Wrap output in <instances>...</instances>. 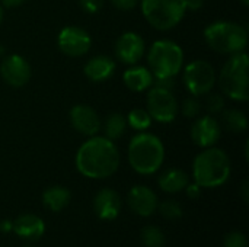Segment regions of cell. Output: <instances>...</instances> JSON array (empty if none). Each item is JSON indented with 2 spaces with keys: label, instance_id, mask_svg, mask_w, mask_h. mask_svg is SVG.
I'll return each mask as SVG.
<instances>
[{
  "label": "cell",
  "instance_id": "18",
  "mask_svg": "<svg viewBox=\"0 0 249 247\" xmlns=\"http://www.w3.org/2000/svg\"><path fill=\"white\" fill-rule=\"evenodd\" d=\"M115 61L108 55H96L92 57L83 67L85 76L95 83H102L111 79L115 73Z\"/></svg>",
  "mask_w": 249,
  "mask_h": 247
},
{
  "label": "cell",
  "instance_id": "5",
  "mask_svg": "<svg viewBox=\"0 0 249 247\" xmlns=\"http://www.w3.org/2000/svg\"><path fill=\"white\" fill-rule=\"evenodd\" d=\"M248 64V54L244 51L231 55L222 67L217 82L226 98L236 102H247L249 99Z\"/></svg>",
  "mask_w": 249,
  "mask_h": 247
},
{
  "label": "cell",
  "instance_id": "7",
  "mask_svg": "<svg viewBox=\"0 0 249 247\" xmlns=\"http://www.w3.org/2000/svg\"><path fill=\"white\" fill-rule=\"evenodd\" d=\"M144 19L158 31H169L184 19L185 0H140Z\"/></svg>",
  "mask_w": 249,
  "mask_h": 247
},
{
  "label": "cell",
  "instance_id": "25",
  "mask_svg": "<svg viewBox=\"0 0 249 247\" xmlns=\"http://www.w3.org/2000/svg\"><path fill=\"white\" fill-rule=\"evenodd\" d=\"M140 240L144 247H165L166 237L165 233L158 226H147L140 233Z\"/></svg>",
  "mask_w": 249,
  "mask_h": 247
},
{
  "label": "cell",
  "instance_id": "11",
  "mask_svg": "<svg viewBox=\"0 0 249 247\" xmlns=\"http://www.w3.org/2000/svg\"><path fill=\"white\" fill-rule=\"evenodd\" d=\"M31 73L28 60L19 54L4 57L0 64V76L12 87H23L29 82Z\"/></svg>",
  "mask_w": 249,
  "mask_h": 247
},
{
  "label": "cell",
  "instance_id": "24",
  "mask_svg": "<svg viewBox=\"0 0 249 247\" xmlns=\"http://www.w3.org/2000/svg\"><path fill=\"white\" fill-rule=\"evenodd\" d=\"M125 119H127V125L139 132L146 131L152 125V121H153L152 116L149 115V112L143 108H136V109L130 111L128 115L125 116Z\"/></svg>",
  "mask_w": 249,
  "mask_h": 247
},
{
  "label": "cell",
  "instance_id": "4",
  "mask_svg": "<svg viewBox=\"0 0 249 247\" xmlns=\"http://www.w3.org/2000/svg\"><path fill=\"white\" fill-rule=\"evenodd\" d=\"M204 39L213 51L233 55L245 51L248 45V29L236 22L217 20L204 29Z\"/></svg>",
  "mask_w": 249,
  "mask_h": 247
},
{
  "label": "cell",
  "instance_id": "21",
  "mask_svg": "<svg viewBox=\"0 0 249 247\" xmlns=\"http://www.w3.org/2000/svg\"><path fill=\"white\" fill-rule=\"evenodd\" d=\"M71 199V194L64 186H50L42 192V204L53 213L63 211Z\"/></svg>",
  "mask_w": 249,
  "mask_h": 247
},
{
  "label": "cell",
  "instance_id": "33",
  "mask_svg": "<svg viewBox=\"0 0 249 247\" xmlns=\"http://www.w3.org/2000/svg\"><path fill=\"white\" fill-rule=\"evenodd\" d=\"M10 231H13V221H10V220H1L0 221V233L7 234Z\"/></svg>",
  "mask_w": 249,
  "mask_h": 247
},
{
  "label": "cell",
  "instance_id": "30",
  "mask_svg": "<svg viewBox=\"0 0 249 247\" xmlns=\"http://www.w3.org/2000/svg\"><path fill=\"white\" fill-rule=\"evenodd\" d=\"M105 0H79L80 7L88 13H96L102 9Z\"/></svg>",
  "mask_w": 249,
  "mask_h": 247
},
{
  "label": "cell",
  "instance_id": "35",
  "mask_svg": "<svg viewBox=\"0 0 249 247\" xmlns=\"http://www.w3.org/2000/svg\"><path fill=\"white\" fill-rule=\"evenodd\" d=\"M203 3L204 0H185L187 9H191V10H198L203 6Z\"/></svg>",
  "mask_w": 249,
  "mask_h": 247
},
{
  "label": "cell",
  "instance_id": "39",
  "mask_svg": "<svg viewBox=\"0 0 249 247\" xmlns=\"http://www.w3.org/2000/svg\"><path fill=\"white\" fill-rule=\"evenodd\" d=\"M22 247H35V246H22Z\"/></svg>",
  "mask_w": 249,
  "mask_h": 247
},
{
  "label": "cell",
  "instance_id": "20",
  "mask_svg": "<svg viewBox=\"0 0 249 247\" xmlns=\"http://www.w3.org/2000/svg\"><path fill=\"white\" fill-rule=\"evenodd\" d=\"M159 188L166 194H178L190 183V176L182 169H168L158 179Z\"/></svg>",
  "mask_w": 249,
  "mask_h": 247
},
{
  "label": "cell",
  "instance_id": "38",
  "mask_svg": "<svg viewBox=\"0 0 249 247\" xmlns=\"http://www.w3.org/2000/svg\"><path fill=\"white\" fill-rule=\"evenodd\" d=\"M239 1H241V3H242L244 6H248V4H249V0H239Z\"/></svg>",
  "mask_w": 249,
  "mask_h": 247
},
{
  "label": "cell",
  "instance_id": "22",
  "mask_svg": "<svg viewBox=\"0 0 249 247\" xmlns=\"http://www.w3.org/2000/svg\"><path fill=\"white\" fill-rule=\"evenodd\" d=\"M220 114H222V124L220 125H223L229 132L241 134V132L247 131L248 118L242 111L231 108V109H223Z\"/></svg>",
  "mask_w": 249,
  "mask_h": 247
},
{
  "label": "cell",
  "instance_id": "10",
  "mask_svg": "<svg viewBox=\"0 0 249 247\" xmlns=\"http://www.w3.org/2000/svg\"><path fill=\"white\" fill-rule=\"evenodd\" d=\"M57 45L67 57H83L92 47V38L83 28L66 26L57 36Z\"/></svg>",
  "mask_w": 249,
  "mask_h": 247
},
{
  "label": "cell",
  "instance_id": "28",
  "mask_svg": "<svg viewBox=\"0 0 249 247\" xmlns=\"http://www.w3.org/2000/svg\"><path fill=\"white\" fill-rule=\"evenodd\" d=\"M207 99H206V109L209 111L210 115H216L220 114L225 109V96L220 93H207Z\"/></svg>",
  "mask_w": 249,
  "mask_h": 247
},
{
  "label": "cell",
  "instance_id": "29",
  "mask_svg": "<svg viewBox=\"0 0 249 247\" xmlns=\"http://www.w3.org/2000/svg\"><path fill=\"white\" fill-rule=\"evenodd\" d=\"M223 247H248V239L241 231H232L225 237Z\"/></svg>",
  "mask_w": 249,
  "mask_h": 247
},
{
  "label": "cell",
  "instance_id": "6",
  "mask_svg": "<svg viewBox=\"0 0 249 247\" xmlns=\"http://www.w3.org/2000/svg\"><path fill=\"white\" fill-rule=\"evenodd\" d=\"M147 64L153 77H177L184 66V51L174 41L159 39L147 51Z\"/></svg>",
  "mask_w": 249,
  "mask_h": 247
},
{
  "label": "cell",
  "instance_id": "36",
  "mask_svg": "<svg viewBox=\"0 0 249 247\" xmlns=\"http://www.w3.org/2000/svg\"><path fill=\"white\" fill-rule=\"evenodd\" d=\"M241 195H242V199H244V202H245V204H248V199H249L248 181H244V183H242V188H241Z\"/></svg>",
  "mask_w": 249,
  "mask_h": 247
},
{
  "label": "cell",
  "instance_id": "17",
  "mask_svg": "<svg viewBox=\"0 0 249 247\" xmlns=\"http://www.w3.org/2000/svg\"><path fill=\"white\" fill-rule=\"evenodd\" d=\"M13 233L26 240L38 242L45 233V223L35 214H22L13 221Z\"/></svg>",
  "mask_w": 249,
  "mask_h": 247
},
{
  "label": "cell",
  "instance_id": "16",
  "mask_svg": "<svg viewBox=\"0 0 249 247\" xmlns=\"http://www.w3.org/2000/svg\"><path fill=\"white\" fill-rule=\"evenodd\" d=\"M93 211L102 221H114L121 213V198L117 191L102 188L93 198Z\"/></svg>",
  "mask_w": 249,
  "mask_h": 247
},
{
  "label": "cell",
  "instance_id": "34",
  "mask_svg": "<svg viewBox=\"0 0 249 247\" xmlns=\"http://www.w3.org/2000/svg\"><path fill=\"white\" fill-rule=\"evenodd\" d=\"M25 0H0L1 6L3 7H7V9H13V7H19Z\"/></svg>",
  "mask_w": 249,
  "mask_h": 247
},
{
  "label": "cell",
  "instance_id": "14",
  "mask_svg": "<svg viewBox=\"0 0 249 247\" xmlns=\"http://www.w3.org/2000/svg\"><path fill=\"white\" fill-rule=\"evenodd\" d=\"M69 119L71 127L85 137L98 135L101 131V118L98 112L89 105H76L69 112Z\"/></svg>",
  "mask_w": 249,
  "mask_h": 247
},
{
  "label": "cell",
  "instance_id": "1",
  "mask_svg": "<svg viewBox=\"0 0 249 247\" xmlns=\"http://www.w3.org/2000/svg\"><path fill=\"white\" fill-rule=\"evenodd\" d=\"M121 156L114 141L107 137H89L77 150L74 163L80 175L89 179H107L120 167Z\"/></svg>",
  "mask_w": 249,
  "mask_h": 247
},
{
  "label": "cell",
  "instance_id": "3",
  "mask_svg": "<svg viewBox=\"0 0 249 247\" xmlns=\"http://www.w3.org/2000/svg\"><path fill=\"white\" fill-rule=\"evenodd\" d=\"M232 173V163L226 151L219 147H207L193 162V178L201 188H219L225 185Z\"/></svg>",
  "mask_w": 249,
  "mask_h": 247
},
{
  "label": "cell",
  "instance_id": "13",
  "mask_svg": "<svg viewBox=\"0 0 249 247\" xmlns=\"http://www.w3.org/2000/svg\"><path fill=\"white\" fill-rule=\"evenodd\" d=\"M222 135V125L213 115L196 118L191 125V138L201 148L213 147Z\"/></svg>",
  "mask_w": 249,
  "mask_h": 247
},
{
  "label": "cell",
  "instance_id": "2",
  "mask_svg": "<svg viewBox=\"0 0 249 247\" xmlns=\"http://www.w3.org/2000/svg\"><path fill=\"white\" fill-rule=\"evenodd\" d=\"M127 157L136 173L149 176L162 167L165 160V146L158 135L142 131L130 140Z\"/></svg>",
  "mask_w": 249,
  "mask_h": 247
},
{
  "label": "cell",
  "instance_id": "23",
  "mask_svg": "<svg viewBox=\"0 0 249 247\" xmlns=\"http://www.w3.org/2000/svg\"><path fill=\"white\" fill-rule=\"evenodd\" d=\"M127 119L123 114L120 112H114V114H109L104 124L101 125V128L104 130V137H107L108 140L111 141H115L118 138H121L127 130Z\"/></svg>",
  "mask_w": 249,
  "mask_h": 247
},
{
  "label": "cell",
  "instance_id": "15",
  "mask_svg": "<svg viewBox=\"0 0 249 247\" xmlns=\"http://www.w3.org/2000/svg\"><path fill=\"white\" fill-rule=\"evenodd\" d=\"M127 201H128L130 210L139 217H144V218L152 217L159 207L158 195L155 194L153 189L144 185L133 186L128 192Z\"/></svg>",
  "mask_w": 249,
  "mask_h": 247
},
{
  "label": "cell",
  "instance_id": "9",
  "mask_svg": "<svg viewBox=\"0 0 249 247\" xmlns=\"http://www.w3.org/2000/svg\"><path fill=\"white\" fill-rule=\"evenodd\" d=\"M146 111L156 122L171 124L179 112V105L172 90L153 86L147 93Z\"/></svg>",
  "mask_w": 249,
  "mask_h": 247
},
{
  "label": "cell",
  "instance_id": "31",
  "mask_svg": "<svg viewBox=\"0 0 249 247\" xmlns=\"http://www.w3.org/2000/svg\"><path fill=\"white\" fill-rule=\"evenodd\" d=\"M139 1L140 0H111L114 7H117L118 10H124V12L134 9L139 4Z\"/></svg>",
  "mask_w": 249,
  "mask_h": 247
},
{
  "label": "cell",
  "instance_id": "27",
  "mask_svg": "<svg viewBox=\"0 0 249 247\" xmlns=\"http://www.w3.org/2000/svg\"><path fill=\"white\" fill-rule=\"evenodd\" d=\"M181 111H182V115L185 118H190V119H196L200 112H201V103L200 100L197 99V96H190L184 100L182 106H181Z\"/></svg>",
  "mask_w": 249,
  "mask_h": 247
},
{
  "label": "cell",
  "instance_id": "26",
  "mask_svg": "<svg viewBox=\"0 0 249 247\" xmlns=\"http://www.w3.org/2000/svg\"><path fill=\"white\" fill-rule=\"evenodd\" d=\"M158 210L160 211L162 217L169 220V221L179 220L184 215V210H182L181 204L178 201H174V199H169V201H165V202L159 204Z\"/></svg>",
  "mask_w": 249,
  "mask_h": 247
},
{
  "label": "cell",
  "instance_id": "12",
  "mask_svg": "<svg viewBox=\"0 0 249 247\" xmlns=\"http://www.w3.org/2000/svg\"><path fill=\"white\" fill-rule=\"evenodd\" d=\"M114 51H115V57L121 63L134 66L143 58L144 51H146V44L142 35H139L137 32L128 31L118 36Z\"/></svg>",
  "mask_w": 249,
  "mask_h": 247
},
{
  "label": "cell",
  "instance_id": "32",
  "mask_svg": "<svg viewBox=\"0 0 249 247\" xmlns=\"http://www.w3.org/2000/svg\"><path fill=\"white\" fill-rule=\"evenodd\" d=\"M185 192H187V197L190 199H198L201 197V186L197 185L196 182L194 183H188L187 188H185Z\"/></svg>",
  "mask_w": 249,
  "mask_h": 247
},
{
  "label": "cell",
  "instance_id": "19",
  "mask_svg": "<svg viewBox=\"0 0 249 247\" xmlns=\"http://www.w3.org/2000/svg\"><path fill=\"white\" fill-rule=\"evenodd\" d=\"M124 84L131 90V92H144L153 86V74L147 67L143 66H131L127 68L123 74Z\"/></svg>",
  "mask_w": 249,
  "mask_h": 247
},
{
  "label": "cell",
  "instance_id": "8",
  "mask_svg": "<svg viewBox=\"0 0 249 247\" xmlns=\"http://www.w3.org/2000/svg\"><path fill=\"white\" fill-rule=\"evenodd\" d=\"M184 83L193 96H203L213 90L217 83V73L214 67L206 60H196L184 70Z\"/></svg>",
  "mask_w": 249,
  "mask_h": 247
},
{
  "label": "cell",
  "instance_id": "37",
  "mask_svg": "<svg viewBox=\"0 0 249 247\" xmlns=\"http://www.w3.org/2000/svg\"><path fill=\"white\" fill-rule=\"evenodd\" d=\"M3 17H4V7H3L1 3H0V25H1V22H3Z\"/></svg>",
  "mask_w": 249,
  "mask_h": 247
}]
</instances>
